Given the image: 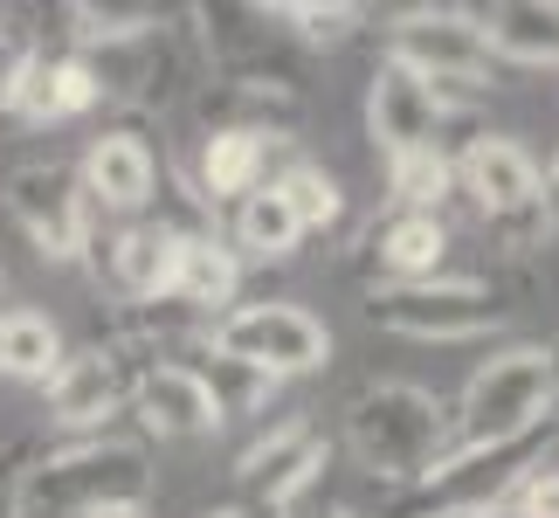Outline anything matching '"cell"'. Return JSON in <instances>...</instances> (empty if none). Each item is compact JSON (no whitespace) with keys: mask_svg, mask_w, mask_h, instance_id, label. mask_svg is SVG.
<instances>
[{"mask_svg":"<svg viewBox=\"0 0 559 518\" xmlns=\"http://www.w3.org/2000/svg\"><path fill=\"white\" fill-rule=\"evenodd\" d=\"M8 214L21 222V235L49 256V263H70L83 256V235H91V193L70 166L35 160L8 173Z\"/></svg>","mask_w":559,"mask_h":518,"instance_id":"ba28073f","label":"cell"},{"mask_svg":"<svg viewBox=\"0 0 559 518\" xmlns=\"http://www.w3.org/2000/svg\"><path fill=\"white\" fill-rule=\"evenodd\" d=\"M386 187H394V201L407 214H436L442 193L456 187V166L442 160V145H428V153H407V160H386Z\"/></svg>","mask_w":559,"mask_h":518,"instance_id":"603a6c76","label":"cell"},{"mask_svg":"<svg viewBox=\"0 0 559 518\" xmlns=\"http://www.w3.org/2000/svg\"><path fill=\"white\" fill-rule=\"evenodd\" d=\"M97 97H104V76L83 56H35L21 91H14V111L35 118V125H62V118L91 111Z\"/></svg>","mask_w":559,"mask_h":518,"instance_id":"2e32d148","label":"cell"},{"mask_svg":"<svg viewBox=\"0 0 559 518\" xmlns=\"http://www.w3.org/2000/svg\"><path fill=\"white\" fill-rule=\"evenodd\" d=\"M519 498H525V518H559V478H532Z\"/></svg>","mask_w":559,"mask_h":518,"instance_id":"4316f807","label":"cell"},{"mask_svg":"<svg viewBox=\"0 0 559 518\" xmlns=\"http://www.w3.org/2000/svg\"><path fill=\"white\" fill-rule=\"evenodd\" d=\"M14 505H21V484H8V478H0V518H8Z\"/></svg>","mask_w":559,"mask_h":518,"instance_id":"83f0119b","label":"cell"},{"mask_svg":"<svg viewBox=\"0 0 559 518\" xmlns=\"http://www.w3.org/2000/svg\"><path fill=\"white\" fill-rule=\"evenodd\" d=\"M442 249H449V235H442L436 214H401L380 235V263L394 270V284H428L442 270Z\"/></svg>","mask_w":559,"mask_h":518,"instance_id":"ffe728a7","label":"cell"},{"mask_svg":"<svg viewBox=\"0 0 559 518\" xmlns=\"http://www.w3.org/2000/svg\"><path fill=\"white\" fill-rule=\"evenodd\" d=\"M180 228L166 222H145V228H124L118 249H111V276L124 284V297H174V270H180Z\"/></svg>","mask_w":559,"mask_h":518,"instance_id":"ac0fdd59","label":"cell"},{"mask_svg":"<svg viewBox=\"0 0 559 518\" xmlns=\"http://www.w3.org/2000/svg\"><path fill=\"white\" fill-rule=\"evenodd\" d=\"M207 518H242V511H207Z\"/></svg>","mask_w":559,"mask_h":518,"instance_id":"4dcf8cb0","label":"cell"},{"mask_svg":"<svg viewBox=\"0 0 559 518\" xmlns=\"http://www.w3.org/2000/svg\"><path fill=\"white\" fill-rule=\"evenodd\" d=\"M367 318L380 332H401V339H484V332L504 326V305L484 284L428 276V284H386V291H373Z\"/></svg>","mask_w":559,"mask_h":518,"instance_id":"8992f818","label":"cell"},{"mask_svg":"<svg viewBox=\"0 0 559 518\" xmlns=\"http://www.w3.org/2000/svg\"><path fill=\"white\" fill-rule=\"evenodd\" d=\"M539 449H546V428L511 436V443H463L456 457H436V470L415 484V511H428V518L504 511L511 491H525V470L539 463Z\"/></svg>","mask_w":559,"mask_h":518,"instance_id":"277c9868","label":"cell"},{"mask_svg":"<svg viewBox=\"0 0 559 518\" xmlns=\"http://www.w3.org/2000/svg\"><path fill=\"white\" fill-rule=\"evenodd\" d=\"M270 132L263 125H222V132L207 139L201 153V187L207 201H249L255 187H263V166H270Z\"/></svg>","mask_w":559,"mask_h":518,"instance_id":"e0dca14e","label":"cell"},{"mask_svg":"<svg viewBox=\"0 0 559 518\" xmlns=\"http://www.w3.org/2000/svg\"><path fill=\"white\" fill-rule=\"evenodd\" d=\"M276 193L290 201V214H297V228H332L338 222V180L332 173H318V166H290L284 180H276Z\"/></svg>","mask_w":559,"mask_h":518,"instance_id":"cb8c5ba5","label":"cell"},{"mask_svg":"<svg viewBox=\"0 0 559 518\" xmlns=\"http://www.w3.org/2000/svg\"><path fill=\"white\" fill-rule=\"evenodd\" d=\"M49 387V415L62 428H97V422H111L118 408H124V374H118V360L104 353V345H83V353H62L56 360V374L41 380Z\"/></svg>","mask_w":559,"mask_h":518,"instance_id":"4fadbf2b","label":"cell"},{"mask_svg":"<svg viewBox=\"0 0 559 518\" xmlns=\"http://www.w3.org/2000/svg\"><path fill=\"white\" fill-rule=\"evenodd\" d=\"M353 449L359 463L380 470V478H401V484H421L442 457V401L415 380H386L367 387L353 401Z\"/></svg>","mask_w":559,"mask_h":518,"instance_id":"3957f363","label":"cell"},{"mask_svg":"<svg viewBox=\"0 0 559 518\" xmlns=\"http://www.w3.org/2000/svg\"><path fill=\"white\" fill-rule=\"evenodd\" d=\"M477 35L490 56L546 70V62H559V0H498L477 14Z\"/></svg>","mask_w":559,"mask_h":518,"instance_id":"9a60e30c","label":"cell"},{"mask_svg":"<svg viewBox=\"0 0 559 518\" xmlns=\"http://www.w3.org/2000/svg\"><path fill=\"white\" fill-rule=\"evenodd\" d=\"M97 518H145V511H97Z\"/></svg>","mask_w":559,"mask_h":518,"instance_id":"f546056e","label":"cell"},{"mask_svg":"<svg viewBox=\"0 0 559 518\" xmlns=\"http://www.w3.org/2000/svg\"><path fill=\"white\" fill-rule=\"evenodd\" d=\"M559 395V353L552 345H504L498 360H484L463 387V443H511L546 428V408Z\"/></svg>","mask_w":559,"mask_h":518,"instance_id":"7a4b0ae2","label":"cell"},{"mask_svg":"<svg viewBox=\"0 0 559 518\" xmlns=\"http://www.w3.org/2000/svg\"><path fill=\"white\" fill-rule=\"evenodd\" d=\"M145 491H153V470H145V449L139 443H118V436H91V443H70L56 457H41L35 470H21V505L28 511H76V518H97V511H145Z\"/></svg>","mask_w":559,"mask_h":518,"instance_id":"6da1fadb","label":"cell"},{"mask_svg":"<svg viewBox=\"0 0 559 518\" xmlns=\"http://www.w3.org/2000/svg\"><path fill=\"white\" fill-rule=\"evenodd\" d=\"M235 284H242L235 249H222L214 235H187V243H180V270H174V297H180V305L222 311V305H235Z\"/></svg>","mask_w":559,"mask_h":518,"instance_id":"d6986e66","label":"cell"},{"mask_svg":"<svg viewBox=\"0 0 559 518\" xmlns=\"http://www.w3.org/2000/svg\"><path fill=\"white\" fill-rule=\"evenodd\" d=\"M456 180L498 228H532L546 208L539 166H532V153L519 139H469V153L456 160Z\"/></svg>","mask_w":559,"mask_h":518,"instance_id":"30bf717a","label":"cell"},{"mask_svg":"<svg viewBox=\"0 0 559 518\" xmlns=\"http://www.w3.org/2000/svg\"><path fill=\"white\" fill-rule=\"evenodd\" d=\"M235 243H242L249 256H263V263H276V256H290L297 243H305V228H297L290 201L276 193V180L255 187L249 201H242V214H235Z\"/></svg>","mask_w":559,"mask_h":518,"instance_id":"44dd1931","label":"cell"},{"mask_svg":"<svg viewBox=\"0 0 559 518\" xmlns=\"http://www.w3.org/2000/svg\"><path fill=\"white\" fill-rule=\"evenodd\" d=\"M28 62H35L28 28H14V21L0 14V111H14V91H21V76H28Z\"/></svg>","mask_w":559,"mask_h":518,"instance_id":"d4e9b609","label":"cell"},{"mask_svg":"<svg viewBox=\"0 0 559 518\" xmlns=\"http://www.w3.org/2000/svg\"><path fill=\"white\" fill-rule=\"evenodd\" d=\"M484 518H504V511H484Z\"/></svg>","mask_w":559,"mask_h":518,"instance_id":"1f68e13d","label":"cell"},{"mask_svg":"<svg viewBox=\"0 0 559 518\" xmlns=\"http://www.w3.org/2000/svg\"><path fill=\"white\" fill-rule=\"evenodd\" d=\"M546 187H552V201H559V160H552V180H546Z\"/></svg>","mask_w":559,"mask_h":518,"instance_id":"f1b7e54d","label":"cell"},{"mask_svg":"<svg viewBox=\"0 0 559 518\" xmlns=\"http://www.w3.org/2000/svg\"><path fill=\"white\" fill-rule=\"evenodd\" d=\"M153 180H159V160L139 132H104L91 153H83V193L118 214H132L153 201Z\"/></svg>","mask_w":559,"mask_h":518,"instance_id":"5bb4252c","label":"cell"},{"mask_svg":"<svg viewBox=\"0 0 559 518\" xmlns=\"http://www.w3.org/2000/svg\"><path fill=\"white\" fill-rule=\"evenodd\" d=\"M132 408L153 436H207V428H222V415H228L222 387L207 374H193V366H180V360L145 366L139 387H132Z\"/></svg>","mask_w":559,"mask_h":518,"instance_id":"7c38bea8","label":"cell"},{"mask_svg":"<svg viewBox=\"0 0 559 518\" xmlns=\"http://www.w3.org/2000/svg\"><path fill=\"white\" fill-rule=\"evenodd\" d=\"M325 478V436L311 422H276L270 436H255L235 463V484H242L249 505L263 511H290L305 491Z\"/></svg>","mask_w":559,"mask_h":518,"instance_id":"9c48e42d","label":"cell"},{"mask_svg":"<svg viewBox=\"0 0 559 518\" xmlns=\"http://www.w3.org/2000/svg\"><path fill=\"white\" fill-rule=\"evenodd\" d=\"M214 353L255 380H290L332 360V332L305 305H235L214 326Z\"/></svg>","mask_w":559,"mask_h":518,"instance_id":"5b68a950","label":"cell"},{"mask_svg":"<svg viewBox=\"0 0 559 518\" xmlns=\"http://www.w3.org/2000/svg\"><path fill=\"white\" fill-rule=\"evenodd\" d=\"M284 21H297L305 28V42H346L353 28H359V8H311V0H297V8H284Z\"/></svg>","mask_w":559,"mask_h":518,"instance_id":"484cf974","label":"cell"},{"mask_svg":"<svg viewBox=\"0 0 559 518\" xmlns=\"http://www.w3.org/2000/svg\"><path fill=\"white\" fill-rule=\"evenodd\" d=\"M386 62H401V70H415L421 83H436V97L449 91V83H477L490 76V49L477 35V14L463 8H407L394 21V49H386Z\"/></svg>","mask_w":559,"mask_h":518,"instance_id":"52a82bcc","label":"cell"},{"mask_svg":"<svg viewBox=\"0 0 559 518\" xmlns=\"http://www.w3.org/2000/svg\"><path fill=\"white\" fill-rule=\"evenodd\" d=\"M436 125H442L436 83H421L415 70H401V62H380L373 91H367V132H373L380 153L386 160L428 153V145H436Z\"/></svg>","mask_w":559,"mask_h":518,"instance_id":"8fae6325","label":"cell"},{"mask_svg":"<svg viewBox=\"0 0 559 518\" xmlns=\"http://www.w3.org/2000/svg\"><path fill=\"white\" fill-rule=\"evenodd\" d=\"M56 360H62V339H56L49 318H35V311H0V374H14V380H49Z\"/></svg>","mask_w":559,"mask_h":518,"instance_id":"7402d4cb","label":"cell"}]
</instances>
